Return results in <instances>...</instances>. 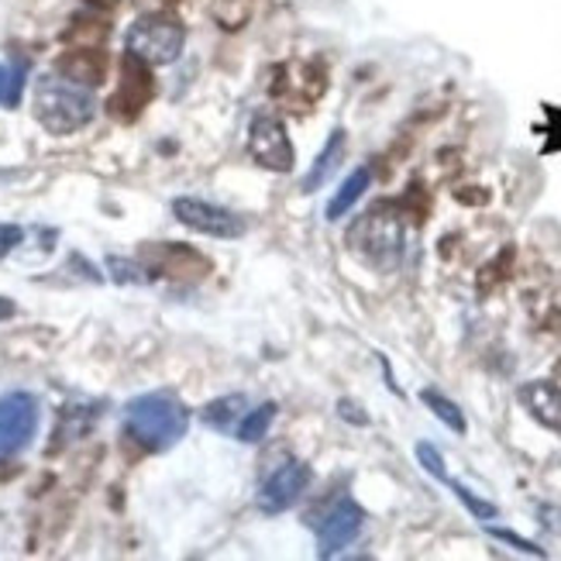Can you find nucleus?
I'll use <instances>...</instances> for the list:
<instances>
[{"mask_svg":"<svg viewBox=\"0 0 561 561\" xmlns=\"http://www.w3.org/2000/svg\"><path fill=\"white\" fill-rule=\"evenodd\" d=\"M183 45H186V28L165 14H141L125 35L128 56L145 66L176 62L183 56Z\"/></svg>","mask_w":561,"mask_h":561,"instance_id":"obj_4","label":"nucleus"},{"mask_svg":"<svg viewBox=\"0 0 561 561\" xmlns=\"http://www.w3.org/2000/svg\"><path fill=\"white\" fill-rule=\"evenodd\" d=\"M249 156L255 165L270 169V173H289L293 162H297V149L286 135V125L276 114H255L249 125Z\"/></svg>","mask_w":561,"mask_h":561,"instance_id":"obj_7","label":"nucleus"},{"mask_svg":"<svg viewBox=\"0 0 561 561\" xmlns=\"http://www.w3.org/2000/svg\"><path fill=\"white\" fill-rule=\"evenodd\" d=\"M485 534H490V538H496V541H503V545H510L514 551H524V554H530V558H548V551H545L541 545H534V541L520 538V534L506 530V527H493V524H485Z\"/></svg>","mask_w":561,"mask_h":561,"instance_id":"obj_20","label":"nucleus"},{"mask_svg":"<svg viewBox=\"0 0 561 561\" xmlns=\"http://www.w3.org/2000/svg\"><path fill=\"white\" fill-rule=\"evenodd\" d=\"M107 273H111V279L121 283V286H145V283H152V279H156L149 265H141V262H135V259H121V255H111V259H107Z\"/></svg>","mask_w":561,"mask_h":561,"instance_id":"obj_17","label":"nucleus"},{"mask_svg":"<svg viewBox=\"0 0 561 561\" xmlns=\"http://www.w3.org/2000/svg\"><path fill=\"white\" fill-rule=\"evenodd\" d=\"M362 527H365V510L352 496L337 500L324 514L321 527H317V558H337L348 545L358 541Z\"/></svg>","mask_w":561,"mask_h":561,"instance_id":"obj_9","label":"nucleus"},{"mask_svg":"<svg viewBox=\"0 0 561 561\" xmlns=\"http://www.w3.org/2000/svg\"><path fill=\"white\" fill-rule=\"evenodd\" d=\"M14 313H18V307H14L8 297H0V321H11Z\"/></svg>","mask_w":561,"mask_h":561,"instance_id":"obj_23","label":"nucleus"},{"mask_svg":"<svg viewBox=\"0 0 561 561\" xmlns=\"http://www.w3.org/2000/svg\"><path fill=\"white\" fill-rule=\"evenodd\" d=\"M276 403L270 400V403H262V407H255V410H245V417L238 421V427H234V437L238 442H245V445H259L265 434H270V427H273V421H276Z\"/></svg>","mask_w":561,"mask_h":561,"instance_id":"obj_16","label":"nucleus"},{"mask_svg":"<svg viewBox=\"0 0 561 561\" xmlns=\"http://www.w3.org/2000/svg\"><path fill=\"white\" fill-rule=\"evenodd\" d=\"M149 259H152V276H173V279H204L210 273V262L193 252L186 245H176V241H162V245H152L149 249Z\"/></svg>","mask_w":561,"mask_h":561,"instance_id":"obj_10","label":"nucleus"},{"mask_svg":"<svg viewBox=\"0 0 561 561\" xmlns=\"http://www.w3.org/2000/svg\"><path fill=\"white\" fill-rule=\"evenodd\" d=\"M4 80H8V72H4V66H0V96H4Z\"/></svg>","mask_w":561,"mask_h":561,"instance_id":"obj_24","label":"nucleus"},{"mask_svg":"<svg viewBox=\"0 0 561 561\" xmlns=\"http://www.w3.org/2000/svg\"><path fill=\"white\" fill-rule=\"evenodd\" d=\"M345 245L369 270L393 273L407 255V221L393 204H376L348 225Z\"/></svg>","mask_w":561,"mask_h":561,"instance_id":"obj_1","label":"nucleus"},{"mask_svg":"<svg viewBox=\"0 0 561 561\" xmlns=\"http://www.w3.org/2000/svg\"><path fill=\"white\" fill-rule=\"evenodd\" d=\"M310 479H313V472H310L307 461H300V458L283 461V466L262 482V490H259V510H262V514H270V517L286 514V510L310 490Z\"/></svg>","mask_w":561,"mask_h":561,"instance_id":"obj_8","label":"nucleus"},{"mask_svg":"<svg viewBox=\"0 0 561 561\" xmlns=\"http://www.w3.org/2000/svg\"><path fill=\"white\" fill-rule=\"evenodd\" d=\"M520 407L530 413L541 427L561 434V389L548 379H530L517 389Z\"/></svg>","mask_w":561,"mask_h":561,"instance_id":"obj_11","label":"nucleus"},{"mask_svg":"<svg viewBox=\"0 0 561 561\" xmlns=\"http://www.w3.org/2000/svg\"><path fill=\"white\" fill-rule=\"evenodd\" d=\"M190 431V410L176 393H141L125 407V434L145 451H169Z\"/></svg>","mask_w":561,"mask_h":561,"instance_id":"obj_3","label":"nucleus"},{"mask_svg":"<svg viewBox=\"0 0 561 561\" xmlns=\"http://www.w3.org/2000/svg\"><path fill=\"white\" fill-rule=\"evenodd\" d=\"M38 421H42V403L35 393L11 389V393L0 397V461L21 455L35 442Z\"/></svg>","mask_w":561,"mask_h":561,"instance_id":"obj_5","label":"nucleus"},{"mask_svg":"<svg viewBox=\"0 0 561 561\" xmlns=\"http://www.w3.org/2000/svg\"><path fill=\"white\" fill-rule=\"evenodd\" d=\"M173 217L204 238H217V241H234L249 231L245 217L234 214L231 207H221L214 201H204V197H176L173 201Z\"/></svg>","mask_w":561,"mask_h":561,"instance_id":"obj_6","label":"nucleus"},{"mask_svg":"<svg viewBox=\"0 0 561 561\" xmlns=\"http://www.w3.org/2000/svg\"><path fill=\"white\" fill-rule=\"evenodd\" d=\"M21 238H24V231L18 225H0V255H8L11 249H18Z\"/></svg>","mask_w":561,"mask_h":561,"instance_id":"obj_21","label":"nucleus"},{"mask_svg":"<svg viewBox=\"0 0 561 561\" xmlns=\"http://www.w3.org/2000/svg\"><path fill=\"white\" fill-rule=\"evenodd\" d=\"M448 490L455 493V500L469 510V514L476 517V520H482V524H490V520H496L500 517V510H496V503H490V500H482V496H476L469 485H461V482H455V479H448L445 482Z\"/></svg>","mask_w":561,"mask_h":561,"instance_id":"obj_18","label":"nucleus"},{"mask_svg":"<svg viewBox=\"0 0 561 561\" xmlns=\"http://www.w3.org/2000/svg\"><path fill=\"white\" fill-rule=\"evenodd\" d=\"M249 410V397L245 393H228V397H217L204 407V424L214 427V431H225V434H234L238 421L245 417Z\"/></svg>","mask_w":561,"mask_h":561,"instance_id":"obj_14","label":"nucleus"},{"mask_svg":"<svg viewBox=\"0 0 561 561\" xmlns=\"http://www.w3.org/2000/svg\"><path fill=\"white\" fill-rule=\"evenodd\" d=\"M373 186V169L369 165H358V169H352V173L341 180V186L334 190V197H331V204H328V221H341V217H348L352 210H355V204L365 197V190Z\"/></svg>","mask_w":561,"mask_h":561,"instance_id":"obj_13","label":"nucleus"},{"mask_svg":"<svg viewBox=\"0 0 561 561\" xmlns=\"http://www.w3.org/2000/svg\"><path fill=\"white\" fill-rule=\"evenodd\" d=\"M421 403H424L448 431H455V434H466V431H469L466 413H461V407H458L455 400H448V397L442 393V389H421Z\"/></svg>","mask_w":561,"mask_h":561,"instance_id":"obj_15","label":"nucleus"},{"mask_svg":"<svg viewBox=\"0 0 561 561\" xmlns=\"http://www.w3.org/2000/svg\"><path fill=\"white\" fill-rule=\"evenodd\" d=\"M345 152H348V135H345V128H334L328 135V141H324V149L317 152V159L310 162L307 176L300 180V190L304 193H317V190H321L337 173V165L345 162Z\"/></svg>","mask_w":561,"mask_h":561,"instance_id":"obj_12","label":"nucleus"},{"mask_svg":"<svg viewBox=\"0 0 561 561\" xmlns=\"http://www.w3.org/2000/svg\"><path fill=\"white\" fill-rule=\"evenodd\" d=\"M337 413H341V417H345V421L358 424V427L369 424V413H362V407H358V403H352V400H341V403H337Z\"/></svg>","mask_w":561,"mask_h":561,"instance_id":"obj_22","label":"nucleus"},{"mask_svg":"<svg viewBox=\"0 0 561 561\" xmlns=\"http://www.w3.org/2000/svg\"><path fill=\"white\" fill-rule=\"evenodd\" d=\"M32 114L48 135L66 138L83 131L96 117V96L90 93V87L77 80L59 77V72H45L32 87Z\"/></svg>","mask_w":561,"mask_h":561,"instance_id":"obj_2","label":"nucleus"},{"mask_svg":"<svg viewBox=\"0 0 561 561\" xmlns=\"http://www.w3.org/2000/svg\"><path fill=\"white\" fill-rule=\"evenodd\" d=\"M413 455H417L421 469H424L431 479H437V482H448V479H451V476H448V466H445V455L437 451L431 442H417V448H413Z\"/></svg>","mask_w":561,"mask_h":561,"instance_id":"obj_19","label":"nucleus"}]
</instances>
